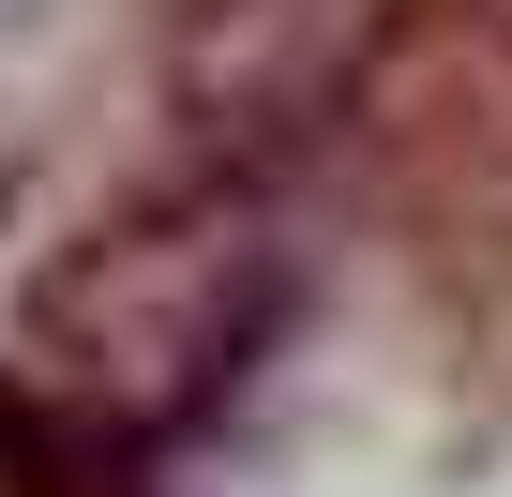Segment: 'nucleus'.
Returning a JSON list of instances; mask_svg holds the SVG:
<instances>
[{"label": "nucleus", "mask_w": 512, "mask_h": 497, "mask_svg": "<svg viewBox=\"0 0 512 497\" xmlns=\"http://www.w3.org/2000/svg\"><path fill=\"white\" fill-rule=\"evenodd\" d=\"M377 46H392V0H166V91L226 151L317 136Z\"/></svg>", "instance_id": "obj_1"}]
</instances>
